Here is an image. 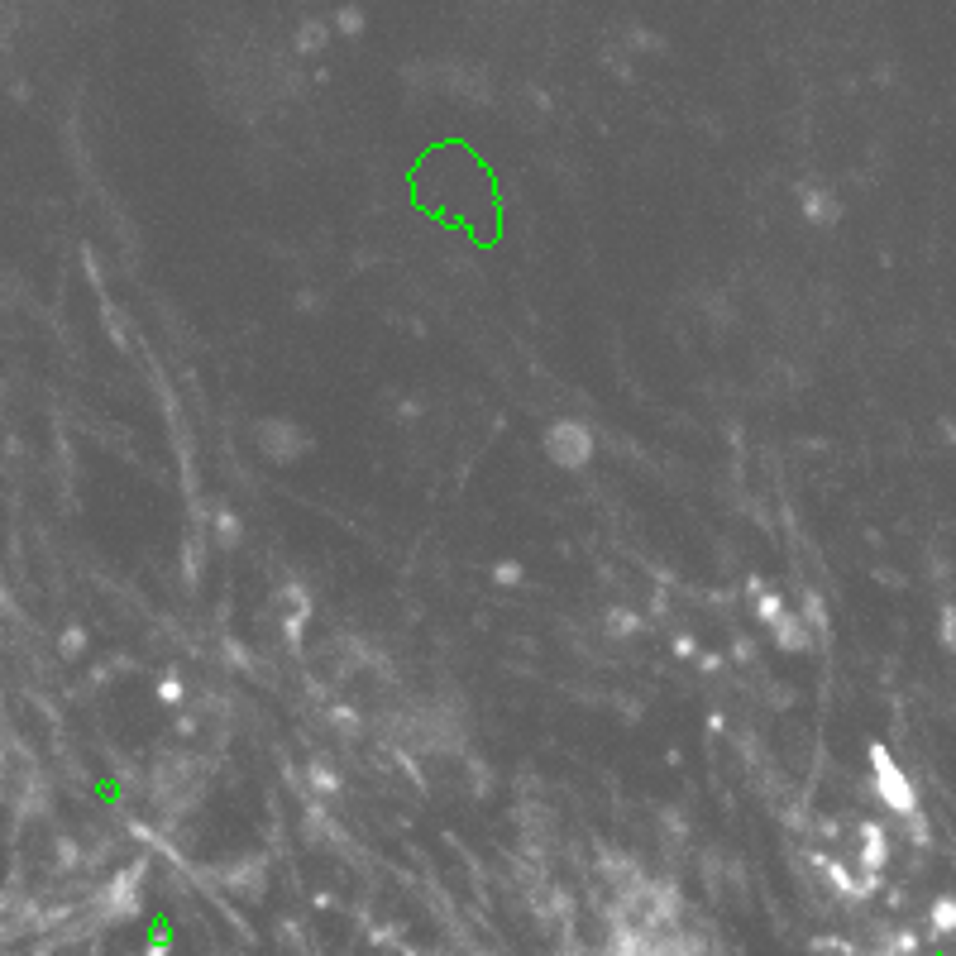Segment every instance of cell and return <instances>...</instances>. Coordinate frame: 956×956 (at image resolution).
I'll return each instance as SVG.
<instances>
[{
    "mask_svg": "<svg viewBox=\"0 0 956 956\" xmlns=\"http://www.w3.org/2000/svg\"><path fill=\"white\" fill-rule=\"evenodd\" d=\"M541 450L555 469L579 474V469H588V459H593V431H588L584 421H574V416H560V421L545 426Z\"/></svg>",
    "mask_w": 956,
    "mask_h": 956,
    "instance_id": "cell-1",
    "label": "cell"
},
{
    "mask_svg": "<svg viewBox=\"0 0 956 956\" xmlns=\"http://www.w3.org/2000/svg\"><path fill=\"white\" fill-rule=\"evenodd\" d=\"M870 780H875V794H880V804L890 808V813H899V818H918V794H913L909 775L899 770V761L890 756V746H880V741H870Z\"/></svg>",
    "mask_w": 956,
    "mask_h": 956,
    "instance_id": "cell-2",
    "label": "cell"
},
{
    "mask_svg": "<svg viewBox=\"0 0 956 956\" xmlns=\"http://www.w3.org/2000/svg\"><path fill=\"white\" fill-rule=\"evenodd\" d=\"M254 445L273 464H297L311 450V435L297 421H287V416H263V421H254Z\"/></svg>",
    "mask_w": 956,
    "mask_h": 956,
    "instance_id": "cell-3",
    "label": "cell"
},
{
    "mask_svg": "<svg viewBox=\"0 0 956 956\" xmlns=\"http://www.w3.org/2000/svg\"><path fill=\"white\" fill-rule=\"evenodd\" d=\"M770 641H775L780 651H789V655H804L808 646H813V627L804 622V612L784 608L780 617L770 622Z\"/></svg>",
    "mask_w": 956,
    "mask_h": 956,
    "instance_id": "cell-4",
    "label": "cell"
},
{
    "mask_svg": "<svg viewBox=\"0 0 956 956\" xmlns=\"http://www.w3.org/2000/svg\"><path fill=\"white\" fill-rule=\"evenodd\" d=\"M885 861H890V837H885V827L861 823V866H866L870 875H880Z\"/></svg>",
    "mask_w": 956,
    "mask_h": 956,
    "instance_id": "cell-5",
    "label": "cell"
},
{
    "mask_svg": "<svg viewBox=\"0 0 956 956\" xmlns=\"http://www.w3.org/2000/svg\"><path fill=\"white\" fill-rule=\"evenodd\" d=\"M804 220L808 225H832L837 220V201L827 192H818V187H808L804 192Z\"/></svg>",
    "mask_w": 956,
    "mask_h": 956,
    "instance_id": "cell-6",
    "label": "cell"
},
{
    "mask_svg": "<svg viewBox=\"0 0 956 956\" xmlns=\"http://www.w3.org/2000/svg\"><path fill=\"white\" fill-rule=\"evenodd\" d=\"M799 612H804V622L813 627V636H823V641H827V608H823V593L804 588V593H799Z\"/></svg>",
    "mask_w": 956,
    "mask_h": 956,
    "instance_id": "cell-7",
    "label": "cell"
},
{
    "mask_svg": "<svg viewBox=\"0 0 956 956\" xmlns=\"http://www.w3.org/2000/svg\"><path fill=\"white\" fill-rule=\"evenodd\" d=\"M928 923H933V937H952L956 933V899L942 894L933 909H928Z\"/></svg>",
    "mask_w": 956,
    "mask_h": 956,
    "instance_id": "cell-8",
    "label": "cell"
},
{
    "mask_svg": "<svg viewBox=\"0 0 956 956\" xmlns=\"http://www.w3.org/2000/svg\"><path fill=\"white\" fill-rule=\"evenodd\" d=\"M751 588H756V593H751V598H756V617H761L765 627H770V622H775V617L784 612V593H770V588H761V579H751Z\"/></svg>",
    "mask_w": 956,
    "mask_h": 956,
    "instance_id": "cell-9",
    "label": "cell"
},
{
    "mask_svg": "<svg viewBox=\"0 0 956 956\" xmlns=\"http://www.w3.org/2000/svg\"><path fill=\"white\" fill-rule=\"evenodd\" d=\"M603 622H608L612 636H641V627H646V622H641L636 612H627V608H612Z\"/></svg>",
    "mask_w": 956,
    "mask_h": 956,
    "instance_id": "cell-10",
    "label": "cell"
},
{
    "mask_svg": "<svg viewBox=\"0 0 956 956\" xmlns=\"http://www.w3.org/2000/svg\"><path fill=\"white\" fill-rule=\"evenodd\" d=\"M306 780H311V789H316V794H326V799H330V794H340V775H335L330 765H321V761H311Z\"/></svg>",
    "mask_w": 956,
    "mask_h": 956,
    "instance_id": "cell-11",
    "label": "cell"
},
{
    "mask_svg": "<svg viewBox=\"0 0 956 956\" xmlns=\"http://www.w3.org/2000/svg\"><path fill=\"white\" fill-rule=\"evenodd\" d=\"M211 522H216V536H220L225 545L239 541V517L230 512V507H216V517H211Z\"/></svg>",
    "mask_w": 956,
    "mask_h": 956,
    "instance_id": "cell-12",
    "label": "cell"
},
{
    "mask_svg": "<svg viewBox=\"0 0 956 956\" xmlns=\"http://www.w3.org/2000/svg\"><path fill=\"white\" fill-rule=\"evenodd\" d=\"M225 660H230V665H239V670H254V655L244 651L235 636H225Z\"/></svg>",
    "mask_w": 956,
    "mask_h": 956,
    "instance_id": "cell-13",
    "label": "cell"
},
{
    "mask_svg": "<svg viewBox=\"0 0 956 956\" xmlns=\"http://www.w3.org/2000/svg\"><path fill=\"white\" fill-rule=\"evenodd\" d=\"M493 579H498V584H522V565H517V560H502V565L493 569Z\"/></svg>",
    "mask_w": 956,
    "mask_h": 956,
    "instance_id": "cell-14",
    "label": "cell"
},
{
    "mask_svg": "<svg viewBox=\"0 0 956 956\" xmlns=\"http://www.w3.org/2000/svg\"><path fill=\"white\" fill-rule=\"evenodd\" d=\"M674 655H679V660H694V655H698V641L679 631V636H674Z\"/></svg>",
    "mask_w": 956,
    "mask_h": 956,
    "instance_id": "cell-15",
    "label": "cell"
},
{
    "mask_svg": "<svg viewBox=\"0 0 956 956\" xmlns=\"http://www.w3.org/2000/svg\"><path fill=\"white\" fill-rule=\"evenodd\" d=\"M158 698H163V703H182V684H177V679H163V684H158Z\"/></svg>",
    "mask_w": 956,
    "mask_h": 956,
    "instance_id": "cell-16",
    "label": "cell"
},
{
    "mask_svg": "<svg viewBox=\"0 0 956 956\" xmlns=\"http://www.w3.org/2000/svg\"><path fill=\"white\" fill-rule=\"evenodd\" d=\"M144 956H168V942L158 937V942H153V947H149V952H144Z\"/></svg>",
    "mask_w": 956,
    "mask_h": 956,
    "instance_id": "cell-17",
    "label": "cell"
}]
</instances>
